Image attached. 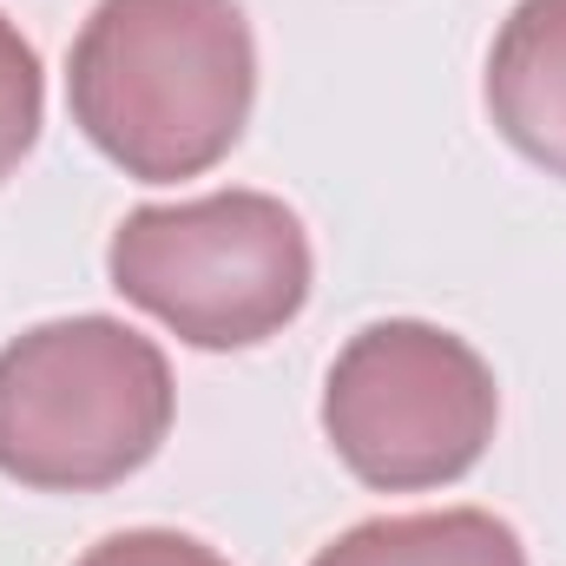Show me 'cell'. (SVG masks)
Listing matches in <instances>:
<instances>
[{
    "label": "cell",
    "mask_w": 566,
    "mask_h": 566,
    "mask_svg": "<svg viewBox=\"0 0 566 566\" xmlns=\"http://www.w3.org/2000/svg\"><path fill=\"white\" fill-rule=\"evenodd\" d=\"M165 428L171 363L113 316L40 323L0 349V474L20 488H113L158 454Z\"/></svg>",
    "instance_id": "2"
},
{
    "label": "cell",
    "mask_w": 566,
    "mask_h": 566,
    "mask_svg": "<svg viewBox=\"0 0 566 566\" xmlns=\"http://www.w3.org/2000/svg\"><path fill=\"white\" fill-rule=\"evenodd\" d=\"M310 566H527V547L488 507H441L363 521Z\"/></svg>",
    "instance_id": "6"
},
{
    "label": "cell",
    "mask_w": 566,
    "mask_h": 566,
    "mask_svg": "<svg viewBox=\"0 0 566 566\" xmlns=\"http://www.w3.org/2000/svg\"><path fill=\"white\" fill-rule=\"evenodd\" d=\"M251 99L258 46L238 0H99L73 40V126L145 185L211 171Z\"/></svg>",
    "instance_id": "1"
},
{
    "label": "cell",
    "mask_w": 566,
    "mask_h": 566,
    "mask_svg": "<svg viewBox=\"0 0 566 566\" xmlns=\"http://www.w3.org/2000/svg\"><path fill=\"white\" fill-rule=\"evenodd\" d=\"M488 113L501 139L566 178V0H521L488 53Z\"/></svg>",
    "instance_id": "5"
},
{
    "label": "cell",
    "mask_w": 566,
    "mask_h": 566,
    "mask_svg": "<svg viewBox=\"0 0 566 566\" xmlns=\"http://www.w3.org/2000/svg\"><path fill=\"white\" fill-rule=\"evenodd\" d=\"M40 113H46L40 53H33L27 33L0 13V178L33 151V139H40Z\"/></svg>",
    "instance_id": "7"
},
{
    "label": "cell",
    "mask_w": 566,
    "mask_h": 566,
    "mask_svg": "<svg viewBox=\"0 0 566 566\" xmlns=\"http://www.w3.org/2000/svg\"><path fill=\"white\" fill-rule=\"evenodd\" d=\"M80 566H231L224 554H211L205 541L191 534H171V527H133V534H113L99 547H86Z\"/></svg>",
    "instance_id": "8"
},
{
    "label": "cell",
    "mask_w": 566,
    "mask_h": 566,
    "mask_svg": "<svg viewBox=\"0 0 566 566\" xmlns=\"http://www.w3.org/2000/svg\"><path fill=\"white\" fill-rule=\"evenodd\" d=\"M113 290L191 349H251L310 296V238L271 191L145 205L113 231Z\"/></svg>",
    "instance_id": "3"
},
{
    "label": "cell",
    "mask_w": 566,
    "mask_h": 566,
    "mask_svg": "<svg viewBox=\"0 0 566 566\" xmlns=\"http://www.w3.org/2000/svg\"><path fill=\"white\" fill-rule=\"evenodd\" d=\"M501 416L494 369L434 323H369L329 363L323 382V434L336 461L382 494H416L461 481Z\"/></svg>",
    "instance_id": "4"
}]
</instances>
